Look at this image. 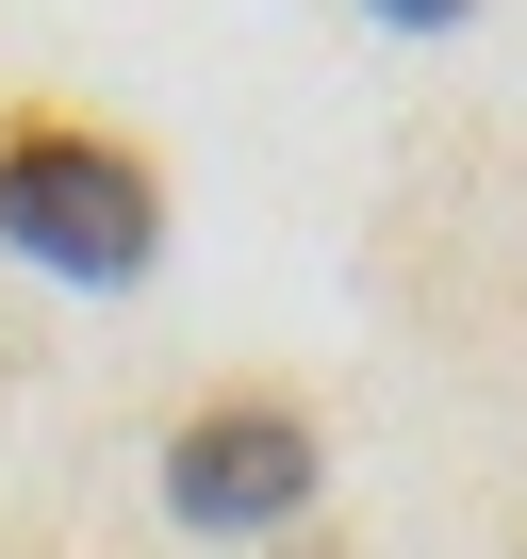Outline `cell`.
<instances>
[{"mask_svg":"<svg viewBox=\"0 0 527 559\" xmlns=\"http://www.w3.org/2000/svg\"><path fill=\"white\" fill-rule=\"evenodd\" d=\"M379 17H412V34H445V17H461V0H379Z\"/></svg>","mask_w":527,"mask_h":559,"instance_id":"3957f363","label":"cell"},{"mask_svg":"<svg viewBox=\"0 0 527 559\" xmlns=\"http://www.w3.org/2000/svg\"><path fill=\"white\" fill-rule=\"evenodd\" d=\"M297 493H314V428H297V412H264V395H231V412H198V428L165 444V510L214 526V543L281 526Z\"/></svg>","mask_w":527,"mask_h":559,"instance_id":"7a4b0ae2","label":"cell"},{"mask_svg":"<svg viewBox=\"0 0 527 559\" xmlns=\"http://www.w3.org/2000/svg\"><path fill=\"white\" fill-rule=\"evenodd\" d=\"M0 230H17L50 280H149V247H165L149 181L116 148H83V132H17L0 148Z\"/></svg>","mask_w":527,"mask_h":559,"instance_id":"6da1fadb","label":"cell"}]
</instances>
